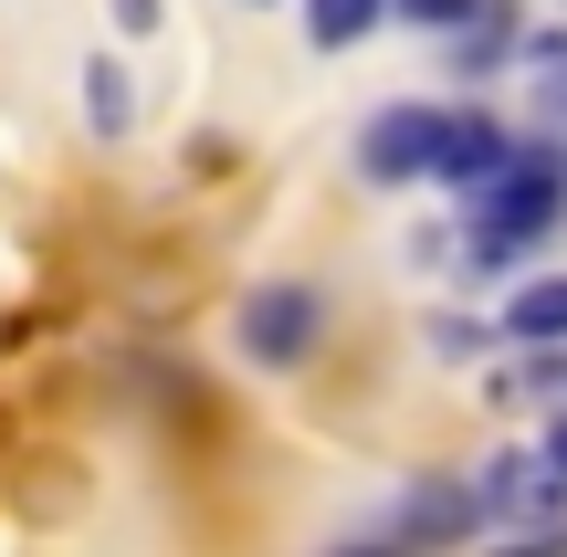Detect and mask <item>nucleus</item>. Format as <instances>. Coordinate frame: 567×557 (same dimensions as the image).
Here are the masks:
<instances>
[{"mask_svg":"<svg viewBox=\"0 0 567 557\" xmlns=\"http://www.w3.org/2000/svg\"><path fill=\"white\" fill-rule=\"evenodd\" d=\"M379 11H400V0H305V32H316L326 53H347V42L379 32Z\"/></svg>","mask_w":567,"mask_h":557,"instance_id":"8","label":"nucleus"},{"mask_svg":"<svg viewBox=\"0 0 567 557\" xmlns=\"http://www.w3.org/2000/svg\"><path fill=\"white\" fill-rule=\"evenodd\" d=\"M473 484H484V516H505V526H557L567 516V474L547 463V442L536 453H494Z\"/></svg>","mask_w":567,"mask_h":557,"instance_id":"4","label":"nucleus"},{"mask_svg":"<svg viewBox=\"0 0 567 557\" xmlns=\"http://www.w3.org/2000/svg\"><path fill=\"white\" fill-rule=\"evenodd\" d=\"M547 463H557V474H567V411L547 421Z\"/></svg>","mask_w":567,"mask_h":557,"instance_id":"14","label":"nucleus"},{"mask_svg":"<svg viewBox=\"0 0 567 557\" xmlns=\"http://www.w3.org/2000/svg\"><path fill=\"white\" fill-rule=\"evenodd\" d=\"M116 21H126V32H147V21H158V0H116Z\"/></svg>","mask_w":567,"mask_h":557,"instance_id":"13","label":"nucleus"},{"mask_svg":"<svg viewBox=\"0 0 567 557\" xmlns=\"http://www.w3.org/2000/svg\"><path fill=\"white\" fill-rule=\"evenodd\" d=\"M442 147H452V116H442V105H389V116H368L358 168L379 189H421V179H442Z\"/></svg>","mask_w":567,"mask_h":557,"instance_id":"3","label":"nucleus"},{"mask_svg":"<svg viewBox=\"0 0 567 557\" xmlns=\"http://www.w3.org/2000/svg\"><path fill=\"white\" fill-rule=\"evenodd\" d=\"M484 231H505V243H547V231L567 221V147L557 137H536V147H515L505 168H494V189L484 200H463Z\"/></svg>","mask_w":567,"mask_h":557,"instance_id":"1","label":"nucleus"},{"mask_svg":"<svg viewBox=\"0 0 567 557\" xmlns=\"http://www.w3.org/2000/svg\"><path fill=\"white\" fill-rule=\"evenodd\" d=\"M505 557H567V526H536L526 547H505Z\"/></svg>","mask_w":567,"mask_h":557,"instance_id":"12","label":"nucleus"},{"mask_svg":"<svg viewBox=\"0 0 567 557\" xmlns=\"http://www.w3.org/2000/svg\"><path fill=\"white\" fill-rule=\"evenodd\" d=\"M84 95H95V105H84V116H95V137H116V126L137 116V84H126L116 63H84Z\"/></svg>","mask_w":567,"mask_h":557,"instance_id":"9","label":"nucleus"},{"mask_svg":"<svg viewBox=\"0 0 567 557\" xmlns=\"http://www.w3.org/2000/svg\"><path fill=\"white\" fill-rule=\"evenodd\" d=\"M547 105H557V116H567V63H557V84H547Z\"/></svg>","mask_w":567,"mask_h":557,"instance_id":"16","label":"nucleus"},{"mask_svg":"<svg viewBox=\"0 0 567 557\" xmlns=\"http://www.w3.org/2000/svg\"><path fill=\"white\" fill-rule=\"evenodd\" d=\"M473 526H494L484 516V484H421V495L400 505V537L410 547H452V537H473Z\"/></svg>","mask_w":567,"mask_h":557,"instance_id":"5","label":"nucleus"},{"mask_svg":"<svg viewBox=\"0 0 567 557\" xmlns=\"http://www.w3.org/2000/svg\"><path fill=\"white\" fill-rule=\"evenodd\" d=\"M431 348H442V358H484V348H494V337H484V327H473V316H431Z\"/></svg>","mask_w":567,"mask_h":557,"instance_id":"11","label":"nucleus"},{"mask_svg":"<svg viewBox=\"0 0 567 557\" xmlns=\"http://www.w3.org/2000/svg\"><path fill=\"white\" fill-rule=\"evenodd\" d=\"M316 337H326V295L284 274V285H252V295H243L231 348H243L252 369H305V358H316Z\"/></svg>","mask_w":567,"mask_h":557,"instance_id":"2","label":"nucleus"},{"mask_svg":"<svg viewBox=\"0 0 567 557\" xmlns=\"http://www.w3.org/2000/svg\"><path fill=\"white\" fill-rule=\"evenodd\" d=\"M337 557H410V537H400V547H379V537H368V547H337Z\"/></svg>","mask_w":567,"mask_h":557,"instance_id":"15","label":"nucleus"},{"mask_svg":"<svg viewBox=\"0 0 567 557\" xmlns=\"http://www.w3.org/2000/svg\"><path fill=\"white\" fill-rule=\"evenodd\" d=\"M505 337H515V348H567V274H536V285H515Z\"/></svg>","mask_w":567,"mask_h":557,"instance_id":"7","label":"nucleus"},{"mask_svg":"<svg viewBox=\"0 0 567 557\" xmlns=\"http://www.w3.org/2000/svg\"><path fill=\"white\" fill-rule=\"evenodd\" d=\"M505 158H515V147L494 137L484 116H452V147H442V189H452V200H484V189H494V168H505Z\"/></svg>","mask_w":567,"mask_h":557,"instance_id":"6","label":"nucleus"},{"mask_svg":"<svg viewBox=\"0 0 567 557\" xmlns=\"http://www.w3.org/2000/svg\"><path fill=\"white\" fill-rule=\"evenodd\" d=\"M400 21H421V32H463V21H484V0H400Z\"/></svg>","mask_w":567,"mask_h":557,"instance_id":"10","label":"nucleus"}]
</instances>
